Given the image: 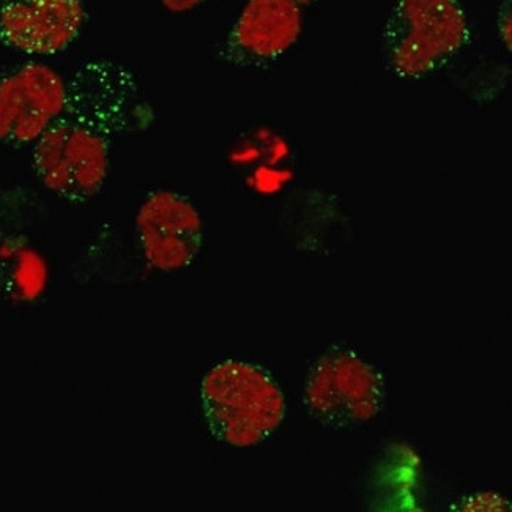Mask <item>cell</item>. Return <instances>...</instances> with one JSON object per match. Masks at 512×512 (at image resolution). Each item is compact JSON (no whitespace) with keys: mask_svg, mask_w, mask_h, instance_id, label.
I'll list each match as a JSON object with an SVG mask.
<instances>
[{"mask_svg":"<svg viewBox=\"0 0 512 512\" xmlns=\"http://www.w3.org/2000/svg\"><path fill=\"white\" fill-rule=\"evenodd\" d=\"M138 84L114 60H92L67 82L59 119L35 142L38 179L65 201H89L103 188L114 139L130 123Z\"/></svg>","mask_w":512,"mask_h":512,"instance_id":"obj_1","label":"cell"},{"mask_svg":"<svg viewBox=\"0 0 512 512\" xmlns=\"http://www.w3.org/2000/svg\"><path fill=\"white\" fill-rule=\"evenodd\" d=\"M470 38L461 0H396L383 27V57L397 78L421 79L449 64Z\"/></svg>","mask_w":512,"mask_h":512,"instance_id":"obj_2","label":"cell"},{"mask_svg":"<svg viewBox=\"0 0 512 512\" xmlns=\"http://www.w3.org/2000/svg\"><path fill=\"white\" fill-rule=\"evenodd\" d=\"M201 401L212 434L235 448L264 442L286 415V401L275 380L242 361H224L208 372Z\"/></svg>","mask_w":512,"mask_h":512,"instance_id":"obj_3","label":"cell"},{"mask_svg":"<svg viewBox=\"0 0 512 512\" xmlns=\"http://www.w3.org/2000/svg\"><path fill=\"white\" fill-rule=\"evenodd\" d=\"M385 399L383 377L353 352L325 353L309 372L305 401L317 421L346 429L379 415Z\"/></svg>","mask_w":512,"mask_h":512,"instance_id":"obj_4","label":"cell"},{"mask_svg":"<svg viewBox=\"0 0 512 512\" xmlns=\"http://www.w3.org/2000/svg\"><path fill=\"white\" fill-rule=\"evenodd\" d=\"M67 82L45 64H26L0 79V142L35 144L59 119Z\"/></svg>","mask_w":512,"mask_h":512,"instance_id":"obj_5","label":"cell"},{"mask_svg":"<svg viewBox=\"0 0 512 512\" xmlns=\"http://www.w3.org/2000/svg\"><path fill=\"white\" fill-rule=\"evenodd\" d=\"M303 26V7L295 0H246L219 56L234 67H267L297 43Z\"/></svg>","mask_w":512,"mask_h":512,"instance_id":"obj_6","label":"cell"},{"mask_svg":"<svg viewBox=\"0 0 512 512\" xmlns=\"http://www.w3.org/2000/svg\"><path fill=\"white\" fill-rule=\"evenodd\" d=\"M145 259L156 270L177 271L193 264L202 246V219L182 194L155 191L145 199L136 218Z\"/></svg>","mask_w":512,"mask_h":512,"instance_id":"obj_7","label":"cell"},{"mask_svg":"<svg viewBox=\"0 0 512 512\" xmlns=\"http://www.w3.org/2000/svg\"><path fill=\"white\" fill-rule=\"evenodd\" d=\"M84 0H2L0 41L29 56H54L81 34Z\"/></svg>","mask_w":512,"mask_h":512,"instance_id":"obj_8","label":"cell"},{"mask_svg":"<svg viewBox=\"0 0 512 512\" xmlns=\"http://www.w3.org/2000/svg\"><path fill=\"white\" fill-rule=\"evenodd\" d=\"M498 32L503 45L511 52L512 49V10L511 0H506L498 15Z\"/></svg>","mask_w":512,"mask_h":512,"instance_id":"obj_9","label":"cell"},{"mask_svg":"<svg viewBox=\"0 0 512 512\" xmlns=\"http://www.w3.org/2000/svg\"><path fill=\"white\" fill-rule=\"evenodd\" d=\"M204 2H207V0H161L164 8L172 13L191 12V10L204 4Z\"/></svg>","mask_w":512,"mask_h":512,"instance_id":"obj_10","label":"cell"},{"mask_svg":"<svg viewBox=\"0 0 512 512\" xmlns=\"http://www.w3.org/2000/svg\"><path fill=\"white\" fill-rule=\"evenodd\" d=\"M295 2H297V4H300L301 7H303V5L316 4L317 0H295Z\"/></svg>","mask_w":512,"mask_h":512,"instance_id":"obj_11","label":"cell"}]
</instances>
